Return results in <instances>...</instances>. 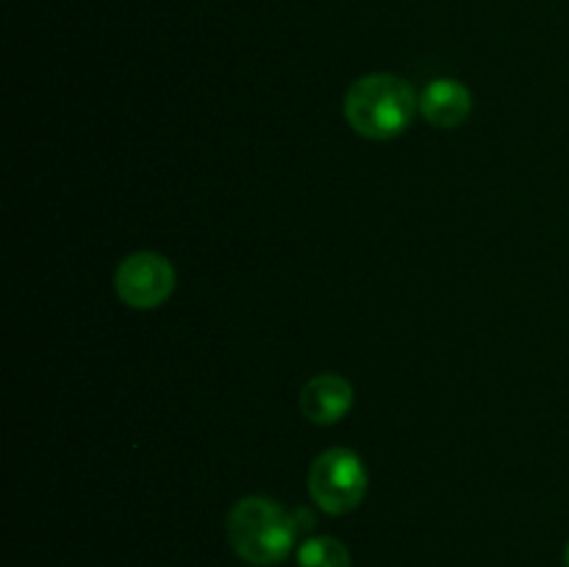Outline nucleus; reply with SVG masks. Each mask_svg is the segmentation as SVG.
I'll use <instances>...</instances> for the list:
<instances>
[{
  "mask_svg": "<svg viewBox=\"0 0 569 567\" xmlns=\"http://www.w3.org/2000/svg\"><path fill=\"white\" fill-rule=\"evenodd\" d=\"M420 111V94L406 78L372 72L359 78L345 94V117L350 128L367 139H395L411 126Z\"/></svg>",
  "mask_w": 569,
  "mask_h": 567,
  "instance_id": "nucleus-1",
  "label": "nucleus"
},
{
  "mask_svg": "<svg viewBox=\"0 0 569 567\" xmlns=\"http://www.w3.org/2000/svg\"><path fill=\"white\" fill-rule=\"evenodd\" d=\"M300 526L278 500L250 495L242 498L228 515V539L244 561L253 565H278L295 548Z\"/></svg>",
  "mask_w": 569,
  "mask_h": 567,
  "instance_id": "nucleus-2",
  "label": "nucleus"
},
{
  "mask_svg": "<svg viewBox=\"0 0 569 567\" xmlns=\"http://www.w3.org/2000/svg\"><path fill=\"white\" fill-rule=\"evenodd\" d=\"M311 500L328 515H348L359 509L367 495V467L359 454L348 448H331L311 461Z\"/></svg>",
  "mask_w": 569,
  "mask_h": 567,
  "instance_id": "nucleus-3",
  "label": "nucleus"
},
{
  "mask_svg": "<svg viewBox=\"0 0 569 567\" xmlns=\"http://www.w3.org/2000/svg\"><path fill=\"white\" fill-rule=\"evenodd\" d=\"M114 289L133 309H156L176 292V270L153 250L126 256L114 272Z\"/></svg>",
  "mask_w": 569,
  "mask_h": 567,
  "instance_id": "nucleus-4",
  "label": "nucleus"
},
{
  "mask_svg": "<svg viewBox=\"0 0 569 567\" xmlns=\"http://www.w3.org/2000/svg\"><path fill=\"white\" fill-rule=\"evenodd\" d=\"M353 387L348 378L333 376V372H322L315 376L300 392V409L317 426H333L342 420L353 406Z\"/></svg>",
  "mask_w": 569,
  "mask_h": 567,
  "instance_id": "nucleus-5",
  "label": "nucleus"
},
{
  "mask_svg": "<svg viewBox=\"0 0 569 567\" xmlns=\"http://www.w3.org/2000/svg\"><path fill=\"white\" fill-rule=\"evenodd\" d=\"M420 111L433 128H459L472 111V92L456 78H437L420 94Z\"/></svg>",
  "mask_w": 569,
  "mask_h": 567,
  "instance_id": "nucleus-6",
  "label": "nucleus"
},
{
  "mask_svg": "<svg viewBox=\"0 0 569 567\" xmlns=\"http://www.w3.org/2000/svg\"><path fill=\"white\" fill-rule=\"evenodd\" d=\"M300 567H350V554L339 539L315 537L306 539L298 550Z\"/></svg>",
  "mask_w": 569,
  "mask_h": 567,
  "instance_id": "nucleus-7",
  "label": "nucleus"
},
{
  "mask_svg": "<svg viewBox=\"0 0 569 567\" xmlns=\"http://www.w3.org/2000/svg\"><path fill=\"white\" fill-rule=\"evenodd\" d=\"M565 561H567V567H569V543H567V550H565Z\"/></svg>",
  "mask_w": 569,
  "mask_h": 567,
  "instance_id": "nucleus-8",
  "label": "nucleus"
}]
</instances>
